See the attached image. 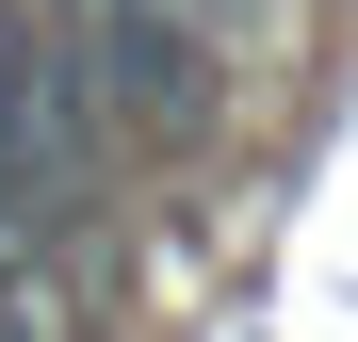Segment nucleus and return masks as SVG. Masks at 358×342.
<instances>
[{
    "instance_id": "f257e3e1",
    "label": "nucleus",
    "mask_w": 358,
    "mask_h": 342,
    "mask_svg": "<svg viewBox=\"0 0 358 342\" xmlns=\"http://www.w3.org/2000/svg\"><path fill=\"white\" fill-rule=\"evenodd\" d=\"M98 98L66 82V49H49L33 0H0V261H49L66 228L98 212Z\"/></svg>"
}]
</instances>
